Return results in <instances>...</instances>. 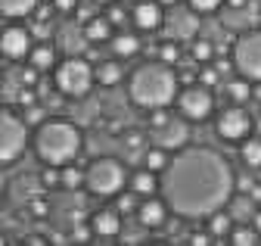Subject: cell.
Wrapping results in <instances>:
<instances>
[{
  "label": "cell",
  "instance_id": "6da1fadb",
  "mask_svg": "<svg viewBox=\"0 0 261 246\" xmlns=\"http://www.w3.org/2000/svg\"><path fill=\"white\" fill-rule=\"evenodd\" d=\"M233 168L212 146H184L159 175V190L180 218H205L227 206L233 193Z\"/></svg>",
  "mask_w": 261,
  "mask_h": 246
},
{
  "label": "cell",
  "instance_id": "7a4b0ae2",
  "mask_svg": "<svg viewBox=\"0 0 261 246\" xmlns=\"http://www.w3.org/2000/svg\"><path fill=\"white\" fill-rule=\"evenodd\" d=\"M127 97L134 100L140 109H155V106H171L177 97V72L174 66H165L152 59V63H143L134 69L127 81Z\"/></svg>",
  "mask_w": 261,
  "mask_h": 246
},
{
  "label": "cell",
  "instance_id": "3957f363",
  "mask_svg": "<svg viewBox=\"0 0 261 246\" xmlns=\"http://www.w3.org/2000/svg\"><path fill=\"white\" fill-rule=\"evenodd\" d=\"M81 143H84V137L78 131V125H72L65 118H44L35 131V156L44 165L62 168L78 159Z\"/></svg>",
  "mask_w": 261,
  "mask_h": 246
},
{
  "label": "cell",
  "instance_id": "277c9868",
  "mask_svg": "<svg viewBox=\"0 0 261 246\" xmlns=\"http://www.w3.org/2000/svg\"><path fill=\"white\" fill-rule=\"evenodd\" d=\"M127 184V171L115 156H96L84 168V187L93 196H118Z\"/></svg>",
  "mask_w": 261,
  "mask_h": 246
},
{
  "label": "cell",
  "instance_id": "5b68a950",
  "mask_svg": "<svg viewBox=\"0 0 261 246\" xmlns=\"http://www.w3.org/2000/svg\"><path fill=\"white\" fill-rule=\"evenodd\" d=\"M56 90L65 97H87L93 84H96V75H93V66L81 56H69L56 66V78H53Z\"/></svg>",
  "mask_w": 261,
  "mask_h": 246
},
{
  "label": "cell",
  "instance_id": "8992f818",
  "mask_svg": "<svg viewBox=\"0 0 261 246\" xmlns=\"http://www.w3.org/2000/svg\"><path fill=\"white\" fill-rule=\"evenodd\" d=\"M28 146V125L25 118L10 112V109H0V165H10L16 162Z\"/></svg>",
  "mask_w": 261,
  "mask_h": 246
},
{
  "label": "cell",
  "instance_id": "52a82bcc",
  "mask_svg": "<svg viewBox=\"0 0 261 246\" xmlns=\"http://www.w3.org/2000/svg\"><path fill=\"white\" fill-rule=\"evenodd\" d=\"M233 69L249 78V81H261V28L240 35L233 44Z\"/></svg>",
  "mask_w": 261,
  "mask_h": 246
},
{
  "label": "cell",
  "instance_id": "ba28073f",
  "mask_svg": "<svg viewBox=\"0 0 261 246\" xmlns=\"http://www.w3.org/2000/svg\"><path fill=\"white\" fill-rule=\"evenodd\" d=\"M174 106L187 121H202L215 112V94L205 84H190L174 97Z\"/></svg>",
  "mask_w": 261,
  "mask_h": 246
},
{
  "label": "cell",
  "instance_id": "9c48e42d",
  "mask_svg": "<svg viewBox=\"0 0 261 246\" xmlns=\"http://www.w3.org/2000/svg\"><path fill=\"white\" fill-rule=\"evenodd\" d=\"M215 131H218V137L227 140V143H240V140H246L249 131H252V115L246 112V106L230 103L227 109H221V115H218V121H215Z\"/></svg>",
  "mask_w": 261,
  "mask_h": 246
},
{
  "label": "cell",
  "instance_id": "30bf717a",
  "mask_svg": "<svg viewBox=\"0 0 261 246\" xmlns=\"http://www.w3.org/2000/svg\"><path fill=\"white\" fill-rule=\"evenodd\" d=\"M149 137H152L155 146L174 153V150H184V146H187L190 128H187V121H180V118H168L162 128H149Z\"/></svg>",
  "mask_w": 261,
  "mask_h": 246
},
{
  "label": "cell",
  "instance_id": "8fae6325",
  "mask_svg": "<svg viewBox=\"0 0 261 246\" xmlns=\"http://www.w3.org/2000/svg\"><path fill=\"white\" fill-rule=\"evenodd\" d=\"M31 50V35L25 32V28L13 25V28H4L0 32V56L4 59H13V63H19V59H25Z\"/></svg>",
  "mask_w": 261,
  "mask_h": 246
},
{
  "label": "cell",
  "instance_id": "7c38bea8",
  "mask_svg": "<svg viewBox=\"0 0 261 246\" xmlns=\"http://www.w3.org/2000/svg\"><path fill=\"white\" fill-rule=\"evenodd\" d=\"M130 19L140 32H159L165 25V7L159 0H137L134 10H130Z\"/></svg>",
  "mask_w": 261,
  "mask_h": 246
},
{
  "label": "cell",
  "instance_id": "4fadbf2b",
  "mask_svg": "<svg viewBox=\"0 0 261 246\" xmlns=\"http://www.w3.org/2000/svg\"><path fill=\"white\" fill-rule=\"evenodd\" d=\"M90 228H93V237H103V240L118 237L121 234V212L118 209H96L90 218Z\"/></svg>",
  "mask_w": 261,
  "mask_h": 246
},
{
  "label": "cell",
  "instance_id": "5bb4252c",
  "mask_svg": "<svg viewBox=\"0 0 261 246\" xmlns=\"http://www.w3.org/2000/svg\"><path fill=\"white\" fill-rule=\"evenodd\" d=\"M168 212H171V209H168V203L162 200V196H159V200H155V196H146V203H140V212H137V215H140V225H143V228H152V231H155V228L165 225Z\"/></svg>",
  "mask_w": 261,
  "mask_h": 246
},
{
  "label": "cell",
  "instance_id": "9a60e30c",
  "mask_svg": "<svg viewBox=\"0 0 261 246\" xmlns=\"http://www.w3.org/2000/svg\"><path fill=\"white\" fill-rule=\"evenodd\" d=\"M233 225H237V222H233V215L227 212L224 206L205 215V231H208L215 240H227V234H230V228H233Z\"/></svg>",
  "mask_w": 261,
  "mask_h": 246
},
{
  "label": "cell",
  "instance_id": "2e32d148",
  "mask_svg": "<svg viewBox=\"0 0 261 246\" xmlns=\"http://www.w3.org/2000/svg\"><path fill=\"white\" fill-rule=\"evenodd\" d=\"M127 184H130V190H134V196H152V193L159 190V175L143 165V168H137V171H130Z\"/></svg>",
  "mask_w": 261,
  "mask_h": 246
},
{
  "label": "cell",
  "instance_id": "e0dca14e",
  "mask_svg": "<svg viewBox=\"0 0 261 246\" xmlns=\"http://www.w3.org/2000/svg\"><path fill=\"white\" fill-rule=\"evenodd\" d=\"M112 22L106 19V16H93V19H87V25H84V38L90 41V44H106L115 32H112Z\"/></svg>",
  "mask_w": 261,
  "mask_h": 246
},
{
  "label": "cell",
  "instance_id": "ac0fdd59",
  "mask_svg": "<svg viewBox=\"0 0 261 246\" xmlns=\"http://www.w3.org/2000/svg\"><path fill=\"white\" fill-rule=\"evenodd\" d=\"M109 44H112V53H115L118 59H130V56H137V53H140V38H137V35H130V32H118V35H112Z\"/></svg>",
  "mask_w": 261,
  "mask_h": 246
},
{
  "label": "cell",
  "instance_id": "d6986e66",
  "mask_svg": "<svg viewBox=\"0 0 261 246\" xmlns=\"http://www.w3.org/2000/svg\"><path fill=\"white\" fill-rule=\"evenodd\" d=\"M224 209L233 215V222H249V218H252V212H255L258 206H255V203L249 200V193H240V190H233Z\"/></svg>",
  "mask_w": 261,
  "mask_h": 246
},
{
  "label": "cell",
  "instance_id": "ffe728a7",
  "mask_svg": "<svg viewBox=\"0 0 261 246\" xmlns=\"http://www.w3.org/2000/svg\"><path fill=\"white\" fill-rule=\"evenodd\" d=\"M227 243H233V246H255V243H261V234L255 231L252 222H237L230 228V234H227Z\"/></svg>",
  "mask_w": 261,
  "mask_h": 246
},
{
  "label": "cell",
  "instance_id": "44dd1931",
  "mask_svg": "<svg viewBox=\"0 0 261 246\" xmlns=\"http://www.w3.org/2000/svg\"><path fill=\"white\" fill-rule=\"evenodd\" d=\"M28 63L35 66L38 72L53 69V66H56V50H53V44H38V47H31V50H28Z\"/></svg>",
  "mask_w": 261,
  "mask_h": 246
},
{
  "label": "cell",
  "instance_id": "7402d4cb",
  "mask_svg": "<svg viewBox=\"0 0 261 246\" xmlns=\"http://www.w3.org/2000/svg\"><path fill=\"white\" fill-rule=\"evenodd\" d=\"M93 75H96V84H103V87H115L121 78H124V69H121V63L118 59H109V63H100L93 69Z\"/></svg>",
  "mask_w": 261,
  "mask_h": 246
},
{
  "label": "cell",
  "instance_id": "603a6c76",
  "mask_svg": "<svg viewBox=\"0 0 261 246\" xmlns=\"http://www.w3.org/2000/svg\"><path fill=\"white\" fill-rule=\"evenodd\" d=\"M38 10V0H0V16L7 19H25Z\"/></svg>",
  "mask_w": 261,
  "mask_h": 246
},
{
  "label": "cell",
  "instance_id": "cb8c5ba5",
  "mask_svg": "<svg viewBox=\"0 0 261 246\" xmlns=\"http://www.w3.org/2000/svg\"><path fill=\"white\" fill-rule=\"evenodd\" d=\"M224 94H227V100H230V103H249V97H252V81L249 78H230V81H227L224 84Z\"/></svg>",
  "mask_w": 261,
  "mask_h": 246
},
{
  "label": "cell",
  "instance_id": "d4e9b609",
  "mask_svg": "<svg viewBox=\"0 0 261 246\" xmlns=\"http://www.w3.org/2000/svg\"><path fill=\"white\" fill-rule=\"evenodd\" d=\"M240 159L246 168H261V137H246L240 140Z\"/></svg>",
  "mask_w": 261,
  "mask_h": 246
},
{
  "label": "cell",
  "instance_id": "484cf974",
  "mask_svg": "<svg viewBox=\"0 0 261 246\" xmlns=\"http://www.w3.org/2000/svg\"><path fill=\"white\" fill-rule=\"evenodd\" d=\"M168 162H171V153H168V150H162V146H155V143L143 153V165H146L149 171H155V175L165 171V168H168Z\"/></svg>",
  "mask_w": 261,
  "mask_h": 246
},
{
  "label": "cell",
  "instance_id": "4316f807",
  "mask_svg": "<svg viewBox=\"0 0 261 246\" xmlns=\"http://www.w3.org/2000/svg\"><path fill=\"white\" fill-rule=\"evenodd\" d=\"M81 184H84V171L75 162H69V165L59 168V187H65V190H81Z\"/></svg>",
  "mask_w": 261,
  "mask_h": 246
},
{
  "label": "cell",
  "instance_id": "83f0119b",
  "mask_svg": "<svg viewBox=\"0 0 261 246\" xmlns=\"http://www.w3.org/2000/svg\"><path fill=\"white\" fill-rule=\"evenodd\" d=\"M190 56H193L199 66H205V63H212V59H215V44H212V41H202V38H196L193 47H190Z\"/></svg>",
  "mask_w": 261,
  "mask_h": 246
},
{
  "label": "cell",
  "instance_id": "f1b7e54d",
  "mask_svg": "<svg viewBox=\"0 0 261 246\" xmlns=\"http://www.w3.org/2000/svg\"><path fill=\"white\" fill-rule=\"evenodd\" d=\"M155 59H159V63H165V66H174L177 59H180V44H177L174 38H171V41H165V44H159Z\"/></svg>",
  "mask_w": 261,
  "mask_h": 246
},
{
  "label": "cell",
  "instance_id": "f546056e",
  "mask_svg": "<svg viewBox=\"0 0 261 246\" xmlns=\"http://www.w3.org/2000/svg\"><path fill=\"white\" fill-rule=\"evenodd\" d=\"M187 4H190V10L196 16H212V13H218L224 7V0H187Z\"/></svg>",
  "mask_w": 261,
  "mask_h": 246
},
{
  "label": "cell",
  "instance_id": "4dcf8cb0",
  "mask_svg": "<svg viewBox=\"0 0 261 246\" xmlns=\"http://www.w3.org/2000/svg\"><path fill=\"white\" fill-rule=\"evenodd\" d=\"M199 84H205V87H218L221 84V72H218V66H212V63H205L202 69H199Z\"/></svg>",
  "mask_w": 261,
  "mask_h": 246
},
{
  "label": "cell",
  "instance_id": "1f68e13d",
  "mask_svg": "<svg viewBox=\"0 0 261 246\" xmlns=\"http://www.w3.org/2000/svg\"><path fill=\"white\" fill-rule=\"evenodd\" d=\"M22 118H25V125H41L44 121V109L38 106V103H31V106H25V112H22Z\"/></svg>",
  "mask_w": 261,
  "mask_h": 246
},
{
  "label": "cell",
  "instance_id": "d6a6232c",
  "mask_svg": "<svg viewBox=\"0 0 261 246\" xmlns=\"http://www.w3.org/2000/svg\"><path fill=\"white\" fill-rule=\"evenodd\" d=\"M168 118H171V115H168V106H155V109H149V128H162Z\"/></svg>",
  "mask_w": 261,
  "mask_h": 246
},
{
  "label": "cell",
  "instance_id": "836d02e7",
  "mask_svg": "<svg viewBox=\"0 0 261 246\" xmlns=\"http://www.w3.org/2000/svg\"><path fill=\"white\" fill-rule=\"evenodd\" d=\"M53 13H62V16H69V13H75L78 10V0H53Z\"/></svg>",
  "mask_w": 261,
  "mask_h": 246
},
{
  "label": "cell",
  "instance_id": "e575fe53",
  "mask_svg": "<svg viewBox=\"0 0 261 246\" xmlns=\"http://www.w3.org/2000/svg\"><path fill=\"white\" fill-rule=\"evenodd\" d=\"M134 203H137V200H134V190H130V193H118V203H115V209H118L121 215H127L130 209H134Z\"/></svg>",
  "mask_w": 261,
  "mask_h": 246
},
{
  "label": "cell",
  "instance_id": "d590c367",
  "mask_svg": "<svg viewBox=\"0 0 261 246\" xmlns=\"http://www.w3.org/2000/svg\"><path fill=\"white\" fill-rule=\"evenodd\" d=\"M44 187H59V168L56 165L44 168Z\"/></svg>",
  "mask_w": 261,
  "mask_h": 246
},
{
  "label": "cell",
  "instance_id": "8d00e7d4",
  "mask_svg": "<svg viewBox=\"0 0 261 246\" xmlns=\"http://www.w3.org/2000/svg\"><path fill=\"white\" fill-rule=\"evenodd\" d=\"M50 212V206H47V200H31V215H35V218H44V215Z\"/></svg>",
  "mask_w": 261,
  "mask_h": 246
},
{
  "label": "cell",
  "instance_id": "74e56055",
  "mask_svg": "<svg viewBox=\"0 0 261 246\" xmlns=\"http://www.w3.org/2000/svg\"><path fill=\"white\" fill-rule=\"evenodd\" d=\"M90 237H93V228L90 225H78L75 234H72V240H90Z\"/></svg>",
  "mask_w": 261,
  "mask_h": 246
},
{
  "label": "cell",
  "instance_id": "f35d334b",
  "mask_svg": "<svg viewBox=\"0 0 261 246\" xmlns=\"http://www.w3.org/2000/svg\"><path fill=\"white\" fill-rule=\"evenodd\" d=\"M31 103H38V97H35V90H22V94H19V106L25 109V106H31Z\"/></svg>",
  "mask_w": 261,
  "mask_h": 246
},
{
  "label": "cell",
  "instance_id": "ab89813d",
  "mask_svg": "<svg viewBox=\"0 0 261 246\" xmlns=\"http://www.w3.org/2000/svg\"><path fill=\"white\" fill-rule=\"evenodd\" d=\"M35 81H38V69L31 66V69H25V72H22V84H25V87H31Z\"/></svg>",
  "mask_w": 261,
  "mask_h": 246
},
{
  "label": "cell",
  "instance_id": "60d3db41",
  "mask_svg": "<svg viewBox=\"0 0 261 246\" xmlns=\"http://www.w3.org/2000/svg\"><path fill=\"white\" fill-rule=\"evenodd\" d=\"M249 200H252L255 206H261V184H258V181H255L252 187H249Z\"/></svg>",
  "mask_w": 261,
  "mask_h": 246
},
{
  "label": "cell",
  "instance_id": "b9f144b4",
  "mask_svg": "<svg viewBox=\"0 0 261 246\" xmlns=\"http://www.w3.org/2000/svg\"><path fill=\"white\" fill-rule=\"evenodd\" d=\"M190 243H196V246H205V243H212V234L205 231V234H193L190 237Z\"/></svg>",
  "mask_w": 261,
  "mask_h": 246
},
{
  "label": "cell",
  "instance_id": "7bdbcfd3",
  "mask_svg": "<svg viewBox=\"0 0 261 246\" xmlns=\"http://www.w3.org/2000/svg\"><path fill=\"white\" fill-rule=\"evenodd\" d=\"M159 4L165 7V10H171V7H177V4H180V0H159Z\"/></svg>",
  "mask_w": 261,
  "mask_h": 246
},
{
  "label": "cell",
  "instance_id": "ee69618b",
  "mask_svg": "<svg viewBox=\"0 0 261 246\" xmlns=\"http://www.w3.org/2000/svg\"><path fill=\"white\" fill-rule=\"evenodd\" d=\"M227 4H230L233 10H243V7H246V0H227Z\"/></svg>",
  "mask_w": 261,
  "mask_h": 246
},
{
  "label": "cell",
  "instance_id": "f6af8a7d",
  "mask_svg": "<svg viewBox=\"0 0 261 246\" xmlns=\"http://www.w3.org/2000/svg\"><path fill=\"white\" fill-rule=\"evenodd\" d=\"M96 7H109V4H115V0H93Z\"/></svg>",
  "mask_w": 261,
  "mask_h": 246
},
{
  "label": "cell",
  "instance_id": "bcb514c9",
  "mask_svg": "<svg viewBox=\"0 0 261 246\" xmlns=\"http://www.w3.org/2000/svg\"><path fill=\"white\" fill-rule=\"evenodd\" d=\"M4 243H7V237H0V246H4Z\"/></svg>",
  "mask_w": 261,
  "mask_h": 246
},
{
  "label": "cell",
  "instance_id": "7dc6e473",
  "mask_svg": "<svg viewBox=\"0 0 261 246\" xmlns=\"http://www.w3.org/2000/svg\"><path fill=\"white\" fill-rule=\"evenodd\" d=\"M0 203H4V193H0Z\"/></svg>",
  "mask_w": 261,
  "mask_h": 246
}]
</instances>
